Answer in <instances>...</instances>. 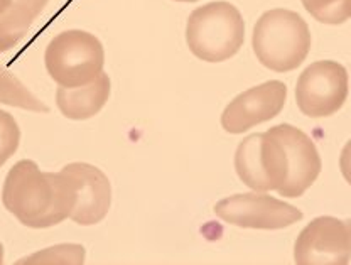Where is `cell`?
<instances>
[{
    "label": "cell",
    "mask_w": 351,
    "mask_h": 265,
    "mask_svg": "<svg viewBox=\"0 0 351 265\" xmlns=\"http://www.w3.org/2000/svg\"><path fill=\"white\" fill-rule=\"evenodd\" d=\"M348 71L336 61H316L295 84V102L307 117L321 119L338 112L348 98Z\"/></svg>",
    "instance_id": "6"
},
{
    "label": "cell",
    "mask_w": 351,
    "mask_h": 265,
    "mask_svg": "<svg viewBox=\"0 0 351 265\" xmlns=\"http://www.w3.org/2000/svg\"><path fill=\"white\" fill-rule=\"evenodd\" d=\"M44 62L49 76L60 87H85L104 73V44L90 32L69 29L47 44Z\"/></svg>",
    "instance_id": "4"
},
{
    "label": "cell",
    "mask_w": 351,
    "mask_h": 265,
    "mask_svg": "<svg viewBox=\"0 0 351 265\" xmlns=\"http://www.w3.org/2000/svg\"><path fill=\"white\" fill-rule=\"evenodd\" d=\"M287 100V87L270 80L243 91L226 105L221 125L228 134H243L255 125L276 119Z\"/></svg>",
    "instance_id": "9"
},
{
    "label": "cell",
    "mask_w": 351,
    "mask_h": 265,
    "mask_svg": "<svg viewBox=\"0 0 351 265\" xmlns=\"http://www.w3.org/2000/svg\"><path fill=\"white\" fill-rule=\"evenodd\" d=\"M63 171L71 178L76 191V205L69 218L83 227L100 223L112 203V186L107 176L85 163L68 164Z\"/></svg>",
    "instance_id": "11"
},
{
    "label": "cell",
    "mask_w": 351,
    "mask_h": 265,
    "mask_svg": "<svg viewBox=\"0 0 351 265\" xmlns=\"http://www.w3.org/2000/svg\"><path fill=\"white\" fill-rule=\"evenodd\" d=\"M19 264H85V249L82 245H58L34 253Z\"/></svg>",
    "instance_id": "16"
},
{
    "label": "cell",
    "mask_w": 351,
    "mask_h": 265,
    "mask_svg": "<svg viewBox=\"0 0 351 265\" xmlns=\"http://www.w3.org/2000/svg\"><path fill=\"white\" fill-rule=\"evenodd\" d=\"M269 132L279 139L287 156L289 176L279 193L284 198L302 196L313 186L323 168L316 146L309 135L294 125H276Z\"/></svg>",
    "instance_id": "10"
},
{
    "label": "cell",
    "mask_w": 351,
    "mask_h": 265,
    "mask_svg": "<svg viewBox=\"0 0 351 265\" xmlns=\"http://www.w3.org/2000/svg\"><path fill=\"white\" fill-rule=\"evenodd\" d=\"M245 41V22L230 2H210L188 17L186 43L201 61L221 62L235 56Z\"/></svg>",
    "instance_id": "3"
},
{
    "label": "cell",
    "mask_w": 351,
    "mask_h": 265,
    "mask_svg": "<svg viewBox=\"0 0 351 265\" xmlns=\"http://www.w3.org/2000/svg\"><path fill=\"white\" fill-rule=\"evenodd\" d=\"M176 2H199V0H176Z\"/></svg>",
    "instance_id": "21"
},
{
    "label": "cell",
    "mask_w": 351,
    "mask_h": 265,
    "mask_svg": "<svg viewBox=\"0 0 351 265\" xmlns=\"http://www.w3.org/2000/svg\"><path fill=\"white\" fill-rule=\"evenodd\" d=\"M351 259V238L346 223L332 216L314 218L295 240L298 265H346Z\"/></svg>",
    "instance_id": "8"
},
{
    "label": "cell",
    "mask_w": 351,
    "mask_h": 265,
    "mask_svg": "<svg viewBox=\"0 0 351 265\" xmlns=\"http://www.w3.org/2000/svg\"><path fill=\"white\" fill-rule=\"evenodd\" d=\"M10 3H12V0H0V12H3Z\"/></svg>",
    "instance_id": "19"
},
{
    "label": "cell",
    "mask_w": 351,
    "mask_h": 265,
    "mask_svg": "<svg viewBox=\"0 0 351 265\" xmlns=\"http://www.w3.org/2000/svg\"><path fill=\"white\" fill-rule=\"evenodd\" d=\"M49 0H12L3 12H0V53L12 49L27 31Z\"/></svg>",
    "instance_id": "13"
},
{
    "label": "cell",
    "mask_w": 351,
    "mask_h": 265,
    "mask_svg": "<svg viewBox=\"0 0 351 265\" xmlns=\"http://www.w3.org/2000/svg\"><path fill=\"white\" fill-rule=\"evenodd\" d=\"M21 142V128L10 113L0 110V168L16 154Z\"/></svg>",
    "instance_id": "17"
},
{
    "label": "cell",
    "mask_w": 351,
    "mask_h": 265,
    "mask_svg": "<svg viewBox=\"0 0 351 265\" xmlns=\"http://www.w3.org/2000/svg\"><path fill=\"white\" fill-rule=\"evenodd\" d=\"M235 169L241 183L258 193L279 191L289 176L282 143L269 130L240 142L235 154Z\"/></svg>",
    "instance_id": "5"
},
{
    "label": "cell",
    "mask_w": 351,
    "mask_h": 265,
    "mask_svg": "<svg viewBox=\"0 0 351 265\" xmlns=\"http://www.w3.org/2000/svg\"><path fill=\"white\" fill-rule=\"evenodd\" d=\"M0 103L9 106H17V108L29 110V112L47 113L49 106L36 98L34 93L27 90L12 73L7 71L2 65H0Z\"/></svg>",
    "instance_id": "14"
},
{
    "label": "cell",
    "mask_w": 351,
    "mask_h": 265,
    "mask_svg": "<svg viewBox=\"0 0 351 265\" xmlns=\"http://www.w3.org/2000/svg\"><path fill=\"white\" fill-rule=\"evenodd\" d=\"M317 22L338 25L351 19V0H301Z\"/></svg>",
    "instance_id": "15"
},
{
    "label": "cell",
    "mask_w": 351,
    "mask_h": 265,
    "mask_svg": "<svg viewBox=\"0 0 351 265\" xmlns=\"http://www.w3.org/2000/svg\"><path fill=\"white\" fill-rule=\"evenodd\" d=\"M311 31L298 12L272 9L258 17L252 36V47L270 71L289 73L306 61L311 51Z\"/></svg>",
    "instance_id": "2"
},
{
    "label": "cell",
    "mask_w": 351,
    "mask_h": 265,
    "mask_svg": "<svg viewBox=\"0 0 351 265\" xmlns=\"http://www.w3.org/2000/svg\"><path fill=\"white\" fill-rule=\"evenodd\" d=\"M215 213L223 222L254 230H282L304 216L295 206L258 193L225 198L215 205Z\"/></svg>",
    "instance_id": "7"
},
{
    "label": "cell",
    "mask_w": 351,
    "mask_h": 265,
    "mask_svg": "<svg viewBox=\"0 0 351 265\" xmlns=\"http://www.w3.org/2000/svg\"><path fill=\"white\" fill-rule=\"evenodd\" d=\"M339 169H341L343 178L351 186V141L346 142V146L343 147L341 156H339Z\"/></svg>",
    "instance_id": "18"
},
{
    "label": "cell",
    "mask_w": 351,
    "mask_h": 265,
    "mask_svg": "<svg viewBox=\"0 0 351 265\" xmlns=\"http://www.w3.org/2000/svg\"><path fill=\"white\" fill-rule=\"evenodd\" d=\"M2 203L25 227L49 228L71 216L75 184L63 169L43 172L34 161L22 159L7 174Z\"/></svg>",
    "instance_id": "1"
},
{
    "label": "cell",
    "mask_w": 351,
    "mask_h": 265,
    "mask_svg": "<svg viewBox=\"0 0 351 265\" xmlns=\"http://www.w3.org/2000/svg\"><path fill=\"white\" fill-rule=\"evenodd\" d=\"M346 228H348V233H350V238H351V218L346 220Z\"/></svg>",
    "instance_id": "20"
},
{
    "label": "cell",
    "mask_w": 351,
    "mask_h": 265,
    "mask_svg": "<svg viewBox=\"0 0 351 265\" xmlns=\"http://www.w3.org/2000/svg\"><path fill=\"white\" fill-rule=\"evenodd\" d=\"M110 98V78L101 73L95 82L78 88L60 87L56 91V105L66 119L86 120L101 112Z\"/></svg>",
    "instance_id": "12"
}]
</instances>
